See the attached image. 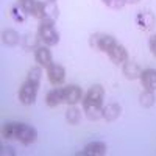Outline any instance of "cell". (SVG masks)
<instances>
[{"label":"cell","mask_w":156,"mask_h":156,"mask_svg":"<svg viewBox=\"0 0 156 156\" xmlns=\"http://www.w3.org/2000/svg\"><path fill=\"white\" fill-rule=\"evenodd\" d=\"M3 137L5 139H16L23 145H30L37 139V129L34 126L17 123V122H9L3 126Z\"/></svg>","instance_id":"obj_1"},{"label":"cell","mask_w":156,"mask_h":156,"mask_svg":"<svg viewBox=\"0 0 156 156\" xmlns=\"http://www.w3.org/2000/svg\"><path fill=\"white\" fill-rule=\"evenodd\" d=\"M37 36L41 39V42H44V45H48V47L56 45L59 42V31L55 27V20H48V19L39 20Z\"/></svg>","instance_id":"obj_2"},{"label":"cell","mask_w":156,"mask_h":156,"mask_svg":"<svg viewBox=\"0 0 156 156\" xmlns=\"http://www.w3.org/2000/svg\"><path fill=\"white\" fill-rule=\"evenodd\" d=\"M117 44L115 37L111 36V34H101V33H95L90 36L89 39V45L92 48H97L100 51H105V53H108V51Z\"/></svg>","instance_id":"obj_3"},{"label":"cell","mask_w":156,"mask_h":156,"mask_svg":"<svg viewBox=\"0 0 156 156\" xmlns=\"http://www.w3.org/2000/svg\"><path fill=\"white\" fill-rule=\"evenodd\" d=\"M37 90H39V84H36L30 80H25L19 89V101L22 105H33L36 101Z\"/></svg>","instance_id":"obj_4"},{"label":"cell","mask_w":156,"mask_h":156,"mask_svg":"<svg viewBox=\"0 0 156 156\" xmlns=\"http://www.w3.org/2000/svg\"><path fill=\"white\" fill-rule=\"evenodd\" d=\"M103 98H105V89L101 84L90 86L86 95L83 97V105H94V106H103Z\"/></svg>","instance_id":"obj_5"},{"label":"cell","mask_w":156,"mask_h":156,"mask_svg":"<svg viewBox=\"0 0 156 156\" xmlns=\"http://www.w3.org/2000/svg\"><path fill=\"white\" fill-rule=\"evenodd\" d=\"M81 100H83L81 87H78L76 84H69L66 87H62V103H67V105L72 106Z\"/></svg>","instance_id":"obj_6"},{"label":"cell","mask_w":156,"mask_h":156,"mask_svg":"<svg viewBox=\"0 0 156 156\" xmlns=\"http://www.w3.org/2000/svg\"><path fill=\"white\" fill-rule=\"evenodd\" d=\"M108 153V147L105 142L101 140H95V142H90L87 144L81 151H78V156H103Z\"/></svg>","instance_id":"obj_7"},{"label":"cell","mask_w":156,"mask_h":156,"mask_svg":"<svg viewBox=\"0 0 156 156\" xmlns=\"http://www.w3.org/2000/svg\"><path fill=\"white\" fill-rule=\"evenodd\" d=\"M47 76H48V81L53 84V86H58L64 81L66 78V69H64L61 64H56V62H51L50 66L47 67Z\"/></svg>","instance_id":"obj_8"},{"label":"cell","mask_w":156,"mask_h":156,"mask_svg":"<svg viewBox=\"0 0 156 156\" xmlns=\"http://www.w3.org/2000/svg\"><path fill=\"white\" fill-rule=\"evenodd\" d=\"M108 56H109V59L115 64V66H123V64L128 61V51H126V48L122 45V44H119L117 42L109 51H108Z\"/></svg>","instance_id":"obj_9"},{"label":"cell","mask_w":156,"mask_h":156,"mask_svg":"<svg viewBox=\"0 0 156 156\" xmlns=\"http://www.w3.org/2000/svg\"><path fill=\"white\" fill-rule=\"evenodd\" d=\"M34 59L41 67L47 69L50 64L53 62V59H51V51L48 50V45H39L34 50Z\"/></svg>","instance_id":"obj_10"},{"label":"cell","mask_w":156,"mask_h":156,"mask_svg":"<svg viewBox=\"0 0 156 156\" xmlns=\"http://www.w3.org/2000/svg\"><path fill=\"white\" fill-rule=\"evenodd\" d=\"M136 22H137V25H139L140 30H144V31H151V30L154 28V25H156V17H154L153 12L144 11V12H139V14H137Z\"/></svg>","instance_id":"obj_11"},{"label":"cell","mask_w":156,"mask_h":156,"mask_svg":"<svg viewBox=\"0 0 156 156\" xmlns=\"http://www.w3.org/2000/svg\"><path fill=\"white\" fill-rule=\"evenodd\" d=\"M139 80L147 90H156V70L154 69H145L140 72Z\"/></svg>","instance_id":"obj_12"},{"label":"cell","mask_w":156,"mask_h":156,"mask_svg":"<svg viewBox=\"0 0 156 156\" xmlns=\"http://www.w3.org/2000/svg\"><path fill=\"white\" fill-rule=\"evenodd\" d=\"M122 112V106L117 105V103H109V105L103 106V119L106 122H114L119 119V115Z\"/></svg>","instance_id":"obj_13"},{"label":"cell","mask_w":156,"mask_h":156,"mask_svg":"<svg viewBox=\"0 0 156 156\" xmlns=\"http://www.w3.org/2000/svg\"><path fill=\"white\" fill-rule=\"evenodd\" d=\"M45 103L50 108H56L58 105H61L62 103V89L55 87V89L48 90L47 95H45Z\"/></svg>","instance_id":"obj_14"},{"label":"cell","mask_w":156,"mask_h":156,"mask_svg":"<svg viewBox=\"0 0 156 156\" xmlns=\"http://www.w3.org/2000/svg\"><path fill=\"white\" fill-rule=\"evenodd\" d=\"M140 69L137 66V62L134 61H126L123 64V75L128 78V80H136V78L140 76Z\"/></svg>","instance_id":"obj_15"},{"label":"cell","mask_w":156,"mask_h":156,"mask_svg":"<svg viewBox=\"0 0 156 156\" xmlns=\"http://www.w3.org/2000/svg\"><path fill=\"white\" fill-rule=\"evenodd\" d=\"M83 111L89 120H98L103 115V106H94V105H83Z\"/></svg>","instance_id":"obj_16"},{"label":"cell","mask_w":156,"mask_h":156,"mask_svg":"<svg viewBox=\"0 0 156 156\" xmlns=\"http://www.w3.org/2000/svg\"><path fill=\"white\" fill-rule=\"evenodd\" d=\"M2 37H3V42H5L6 45H9V47L17 45V44H19V41H20L19 33H17L16 30H12V28H6V30L3 31Z\"/></svg>","instance_id":"obj_17"},{"label":"cell","mask_w":156,"mask_h":156,"mask_svg":"<svg viewBox=\"0 0 156 156\" xmlns=\"http://www.w3.org/2000/svg\"><path fill=\"white\" fill-rule=\"evenodd\" d=\"M59 16V8L56 2H45V9H44V19L48 20H56Z\"/></svg>","instance_id":"obj_18"},{"label":"cell","mask_w":156,"mask_h":156,"mask_svg":"<svg viewBox=\"0 0 156 156\" xmlns=\"http://www.w3.org/2000/svg\"><path fill=\"white\" fill-rule=\"evenodd\" d=\"M66 120L69 122V125H78L81 120V109H78L75 105H72L66 111Z\"/></svg>","instance_id":"obj_19"},{"label":"cell","mask_w":156,"mask_h":156,"mask_svg":"<svg viewBox=\"0 0 156 156\" xmlns=\"http://www.w3.org/2000/svg\"><path fill=\"white\" fill-rule=\"evenodd\" d=\"M154 90H147L144 89V92H142L139 95V101H140V106H144V108H151L154 105Z\"/></svg>","instance_id":"obj_20"},{"label":"cell","mask_w":156,"mask_h":156,"mask_svg":"<svg viewBox=\"0 0 156 156\" xmlns=\"http://www.w3.org/2000/svg\"><path fill=\"white\" fill-rule=\"evenodd\" d=\"M11 16H12V19H14L16 22H19V23H23L25 20H27V17H28V14L17 3L11 8Z\"/></svg>","instance_id":"obj_21"},{"label":"cell","mask_w":156,"mask_h":156,"mask_svg":"<svg viewBox=\"0 0 156 156\" xmlns=\"http://www.w3.org/2000/svg\"><path fill=\"white\" fill-rule=\"evenodd\" d=\"M41 78H42V67L41 66H34L28 70V75H27V80L36 83V84H41Z\"/></svg>","instance_id":"obj_22"},{"label":"cell","mask_w":156,"mask_h":156,"mask_svg":"<svg viewBox=\"0 0 156 156\" xmlns=\"http://www.w3.org/2000/svg\"><path fill=\"white\" fill-rule=\"evenodd\" d=\"M44 9H45V2H41V0H36L34 2V6L30 12V16L36 17V19H44Z\"/></svg>","instance_id":"obj_23"},{"label":"cell","mask_w":156,"mask_h":156,"mask_svg":"<svg viewBox=\"0 0 156 156\" xmlns=\"http://www.w3.org/2000/svg\"><path fill=\"white\" fill-rule=\"evenodd\" d=\"M34 2H36V0H17V5L30 16V12H31V9L34 6Z\"/></svg>","instance_id":"obj_24"},{"label":"cell","mask_w":156,"mask_h":156,"mask_svg":"<svg viewBox=\"0 0 156 156\" xmlns=\"http://www.w3.org/2000/svg\"><path fill=\"white\" fill-rule=\"evenodd\" d=\"M103 3H105L106 6L112 8V9H120L125 6V0H103Z\"/></svg>","instance_id":"obj_25"},{"label":"cell","mask_w":156,"mask_h":156,"mask_svg":"<svg viewBox=\"0 0 156 156\" xmlns=\"http://www.w3.org/2000/svg\"><path fill=\"white\" fill-rule=\"evenodd\" d=\"M148 45H150V50H151V53L156 56V34H153L150 37V41H148Z\"/></svg>","instance_id":"obj_26"},{"label":"cell","mask_w":156,"mask_h":156,"mask_svg":"<svg viewBox=\"0 0 156 156\" xmlns=\"http://www.w3.org/2000/svg\"><path fill=\"white\" fill-rule=\"evenodd\" d=\"M2 154L3 156L5 154H16V151H14V148L9 147V145H2Z\"/></svg>","instance_id":"obj_27"},{"label":"cell","mask_w":156,"mask_h":156,"mask_svg":"<svg viewBox=\"0 0 156 156\" xmlns=\"http://www.w3.org/2000/svg\"><path fill=\"white\" fill-rule=\"evenodd\" d=\"M126 3H136V2H139V0H125Z\"/></svg>","instance_id":"obj_28"},{"label":"cell","mask_w":156,"mask_h":156,"mask_svg":"<svg viewBox=\"0 0 156 156\" xmlns=\"http://www.w3.org/2000/svg\"><path fill=\"white\" fill-rule=\"evenodd\" d=\"M47 2H56V0H47Z\"/></svg>","instance_id":"obj_29"}]
</instances>
